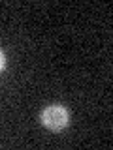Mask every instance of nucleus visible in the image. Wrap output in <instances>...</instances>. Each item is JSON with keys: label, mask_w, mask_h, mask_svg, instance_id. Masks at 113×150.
<instances>
[{"label": "nucleus", "mask_w": 113, "mask_h": 150, "mask_svg": "<svg viewBox=\"0 0 113 150\" xmlns=\"http://www.w3.org/2000/svg\"><path fill=\"white\" fill-rule=\"evenodd\" d=\"M68 120H70V115L62 105H49L41 111V124L53 131L64 129L68 126Z\"/></svg>", "instance_id": "obj_1"}, {"label": "nucleus", "mask_w": 113, "mask_h": 150, "mask_svg": "<svg viewBox=\"0 0 113 150\" xmlns=\"http://www.w3.org/2000/svg\"><path fill=\"white\" fill-rule=\"evenodd\" d=\"M6 68V54H4V51L0 49V71Z\"/></svg>", "instance_id": "obj_2"}]
</instances>
